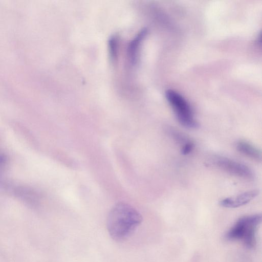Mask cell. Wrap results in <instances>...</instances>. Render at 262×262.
Listing matches in <instances>:
<instances>
[{
    "label": "cell",
    "instance_id": "5b68a950",
    "mask_svg": "<svg viewBox=\"0 0 262 262\" xmlns=\"http://www.w3.org/2000/svg\"><path fill=\"white\" fill-rule=\"evenodd\" d=\"M259 193L257 190H252L237 195L225 198L220 202L221 206L228 208H235L244 206L256 197Z\"/></svg>",
    "mask_w": 262,
    "mask_h": 262
},
{
    "label": "cell",
    "instance_id": "277c9868",
    "mask_svg": "<svg viewBox=\"0 0 262 262\" xmlns=\"http://www.w3.org/2000/svg\"><path fill=\"white\" fill-rule=\"evenodd\" d=\"M213 163L220 168L237 177L249 180L254 177L252 171L248 166L227 158L217 157Z\"/></svg>",
    "mask_w": 262,
    "mask_h": 262
},
{
    "label": "cell",
    "instance_id": "52a82bcc",
    "mask_svg": "<svg viewBox=\"0 0 262 262\" xmlns=\"http://www.w3.org/2000/svg\"><path fill=\"white\" fill-rule=\"evenodd\" d=\"M146 33V30H143L137 36L135 39L133 41L130 47V54L133 61L135 60L137 50L138 49L140 42L145 36Z\"/></svg>",
    "mask_w": 262,
    "mask_h": 262
},
{
    "label": "cell",
    "instance_id": "ba28073f",
    "mask_svg": "<svg viewBox=\"0 0 262 262\" xmlns=\"http://www.w3.org/2000/svg\"><path fill=\"white\" fill-rule=\"evenodd\" d=\"M193 146V144L191 142H187L182 146V154L184 155L189 154L192 150Z\"/></svg>",
    "mask_w": 262,
    "mask_h": 262
},
{
    "label": "cell",
    "instance_id": "9c48e42d",
    "mask_svg": "<svg viewBox=\"0 0 262 262\" xmlns=\"http://www.w3.org/2000/svg\"><path fill=\"white\" fill-rule=\"evenodd\" d=\"M116 39L114 37L112 38L110 40V50L112 55V58H114L116 57Z\"/></svg>",
    "mask_w": 262,
    "mask_h": 262
},
{
    "label": "cell",
    "instance_id": "3957f363",
    "mask_svg": "<svg viewBox=\"0 0 262 262\" xmlns=\"http://www.w3.org/2000/svg\"><path fill=\"white\" fill-rule=\"evenodd\" d=\"M165 95L179 123L188 128H198L199 125L194 118L192 108L186 100L172 90H167Z\"/></svg>",
    "mask_w": 262,
    "mask_h": 262
},
{
    "label": "cell",
    "instance_id": "8992f818",
    "mask_svg": "<svg viewBox=\"0 0 262 262\" xmlns=\"http://www.w3.org/2000/svg\"><path fill=\"white\" fill-rule=\"evenodd\" d=\"M237 149L242 154L257 161L261 158V151L250 143L241 141L236 144Z\"/></svg>",
    "mask_w": 262,
    "mask_h": 262
},
{
    "label": "cell",
    "instance_id": "7a4b0ae2",
    "mask_svg": "<svg viewBox=\"0 0 262 262\" xmlns=\"http://www.w3.org/2000/svg\"><path fill=\"white\" fill-rule=\"evenodd\" d=\"M261 214L246 215L239 218L227 232L225 237L229 241H239L250 249L256 245V232L261 222Z\"/></svg>",
    "mask_w": 262,
    "mask_h": 262
},
{
    "label": "cell",
    "instance_id": "6da1fadb",
    "mask_svg": "<svg viewBox=\"0 0 262 262\" xmlns=\"http://www.w3.org/2000/svg\"><path fill=\"white\" fill-rule=\"evenodd\" d=\"M142 221L141 214L130 205L120 202L110 210L106 221L108 232L116 241L127 238Z\"/></svg>",
    "mask_w": 262,
    "mask_h": 262
}]
</instances>
